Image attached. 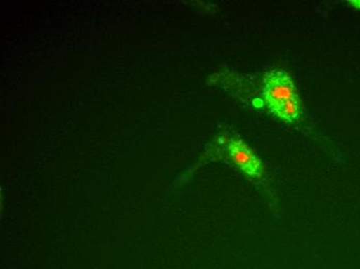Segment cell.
Wrapping results in <instances>:
<instances>
[{"instance_id": "obj_1", "label": "cell", "mask_w": 360, "mask_h": 269, "mask_svg": "<svg viewBox=\"0 0 360 269\" xmlns=\"http://www.w3.org/2000/svg\"><path fill=\"white\" fill-rule=\"evenodd\" d=\"M263 98L270 112L289 100L300 98L293 79L284 70H269L263 76Z\"/></svg>"}, {"instance_id": "obj_2", "label": "cell", "mask_w": 360, "mask_h": 269, "mask_svg": "<svg viewBox=\"0 0 360 269\" xmlns=\"http://www.w3.org/2000/svg\"><path fill=\"white\" fill-rule=\"evenodd\" d=\"M219 143L225 146L230 159L243 173L252 178H262L264 173L262 163L240 138L236 136H221Z\"/></svg>"}, {"instance_id": "obj_3", "label": "cell", "mask_w": 360, "mask_h": 269, "mask_svg": "<svg viewBox=\"0 0 360 269\" xmlns=\"http://www.w3.org/2000/svg\"><path fill=\"white\" fill-rule=\"evenodd\" d=\"M349 4H352L355 8H359L360 10V0H354V1H349Z\"/></svg>"}]
</instances>
